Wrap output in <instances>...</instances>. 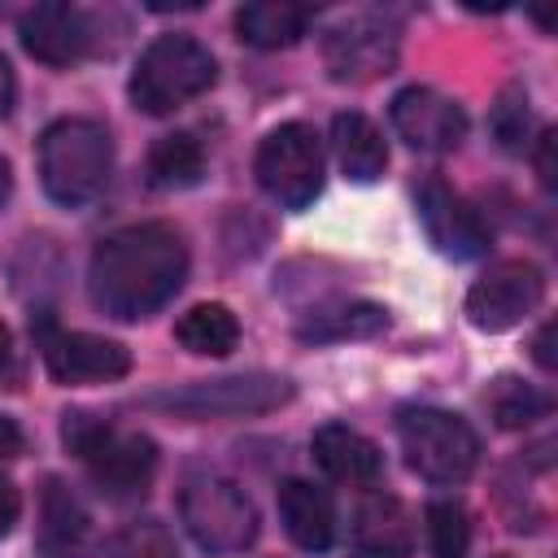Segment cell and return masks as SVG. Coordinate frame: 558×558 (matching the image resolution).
Instances as JSON below:
<instances>
[{
    "instance_id": "cell-27",
    "label": "cell",
    "mask_w": 558,
    "mask_h": 558,
    "mask_svg": "<svg viewBox=\"0 0 558 558\" xmlns=\"http://www.w3.org/2000/svg\"><path fill=\"white\" fill-rule=\"evenodd\" d=\"M493 135L506 153H523V144H527V96L519 87L501 92V100L493 105Z\"/></svg>"
},
{
    "instance_id": "cell-32",
    "label": "cell",
    "mask_w": 558,
    "mask_h": 558,
    "mask_svg": "<svg viewBox=\"0 0 558 558\" xmlns=\"http://www.w3.org/2000/svg\"><path fill=\"white\" fill-rule=\"evenodd\" d=\"M549 340H554V323H545V327H541L536 349H532V353H536V362H541L545 371H554V349H549Z\"/></svg>"
},
{
    "instance_id": "cell-25",
    "label": "cell",
    "mask_w": 558,
    "mask_h": 558,
    "mask_svg": "<svg viewBox=\"0 0 558 558\" xmlns=\"http://www.w3.org/2000/svg\"><path fill=\"white\" fill-rule=\"evenodd\" d=\"M109 558H179V545L161 519H131L113 532Z\"/></svg>"
},
{
    "instance_id": "cell-34",
    "label": "cell",
    "mask_w": 558,
    "mask_h": 558,
    "mask_svg": "<svg viewBox=\"0 0 558 558\" xmlns=\"http://www.w3.org/2000/svg\"><path fill=\"white\" fill-rule=\"evenodd\" d=\"M4 196H9V166H4V157H0V205H4Z\"/></svg>"
},
{
    "instance_id": "cell-17",
    "label": "cell",
    "mask_w": 558,
    "mask_h": 558,
    "mask_svg": "<svg viewBox=\"0 0 558 558\" xmlns=\"http://www.w3.org/2000/svg\"><path fill=\"white\" fill-rule=\"evenodd\" d=\"M279 519H283V532L310 554H323L336 541V506H331L327 488H318L310 480L279 484Z\"/></svg>"
},
{
    "instance_id": "cell-15",
    "label": "cell",
    "mask_w": 558,
    "mask_h": 558,
    "mask_svg": "<svg viewBox=\"0 0 558 558\" xmlns=\"http://www.w3.org/2000/svg\"><path fill=\"white\" fill-rule=\"evenodd\" d=\"M35 549L44 558H87V549H92V514L61 480H48L39 493Z\"/></svg>"
},
{
    "instance_id": "cell-4",
    "label": "cell",
    "mask_w": 558,
    "mask_h": 558,
    "mask_svg": "<svg viewBox=\"0 0 558 558\" xmlns=\"http://www.w3.org/2000/svg\"><path fill=\"white\" fill-rule=\"evenodd\" d=\"M65 445L83 458L92 484L109 497H135L148 488L153 471H157V445L140 432H118L83 410L65 414V427H61Z\"/></svg>"
},
{
    "instance_id": "cell-35",
    "label": "cell",
    "mask_w": 558,
    "mask_h": 558,
    "mask_svg": "<svg viewBox=\"0 0 558 558\" xmlns=\"http://www.w3.org/2000/svg\"><path fill=\"white\" fill-rule=\"evenodd\" d=\"M493 558H506V554H493Z\"/></svg>"
},
{
    "instance_id": "cell-12",
    "label": "cell",
    "mask_w": 558,
    "mask_h": 558,
    "mask_svg": "<svg viewBox=\"0 0 558 558\" xmlns=\"http://www.w3.org/2000/svg\"><path fill=\"white\" fill-rule=\"evenodd\" d=\"M323 57L336 83H371L397 61V31L375 17H349L327 35Z\"/></svg>"
},
{
    "instance_id": "cell-24",
    "label": "cell",
    "mask_w": 558,
    "mask_h": 558,
    "mask_svg": "<svg viewBox=\"0 0 558 558\" xmlns=\"http://www.w3.org/2000/svg\"><path fill=\"white\" fill-rule=\"evenodd\" d=\"M549 405H554L549 392H541V388H532L527 379H514V375H501L488 392V410L501 427H527V423L545 418Z\"/></svg>"
},
{
    "instance_id": "cell-14",
    "label": "cell",
    "mask_w": 558,
    "mask_h": 558,
    "mask_svg": "<svg viewBox=\"0 0 558 558\" xmlns=\"http://www.w3.org/2000/svg\"><path fill=\"white\" fill-rule=\"evenodd\" d=\"M22 48L44 65H70L92 48V22L78 4H35L17 22Z\"/></svg>"
},
{
    "instance_id": "cell-11",
    "label": "cell",
    "mask_w": 558,
    "mask_h": 558,
    "mask_svg": "<svg viewBox=\"0 0 558 558\" xmlns=\"http://www.w3.org/2000/svg\"><path fill=\"white\" fill-rule=\"evenodd\" d=\"M392 126L418 153H453L466 140V113L436 87H401L392 96Z\"/></svg>"
},
{
    "instance_id": "cell-13",
    "label": "cell",
    "mask_w": 558,
    "mask_h": 558,
    "mask_svg": "<svg viewBox=\"0 0 558 558\" xmlns=\"http://www.w3.org/2000/svg\"><path fill=\"white\" fill-rule=\"evenodd\" d=\"M44 362L57 384H109L131 371V353L118 340L92 331H57L44 340Z\"/></svg>"
},
{
    "instance_id": "cell-6",
    "label": "cell",
    "mask_w": 558,
    "mask_h": 558,
    "mask_svg": "<svg viewBox=\"0 0 558 558\" xmlns=\"http://www.w3.org/2000/svg\"><path fill=\"white\" fill-rule=\"evenodd\" d=\"M292 384L283 375H222V379H196L183 388L148 392L140 405L174 414V418H240V414H266L292 401Z\"/></svg>"
},
{
    "instance_id": "cell-21",
    "label": "cell",
    "mask_w": 558,
    "mask_h": 558,
    "mask_svg": "<svg viewBox=\"0 0 558 558\" xmlns=\"http://www.w3.org/2000/svg\"><path fill=\"white\" fill-rule=\"evenodd\" d=\"M174 336L183 349L192 353H205V357H227L240 340V323L235 314L222 305V301H205V305H192L179 323H174Z\"/></svg>"
},
{
    "instance_id": "cell-19",
    "label": "cell",
    "mask_w": 558,
    "mask_h": 558,
    "mask_svg": "<svg viewBox=\"0 0 558 558\" xmlns=\"http://www.w3.org/2000/svg\"><path fill=\"white\" fill-rule=\"evenodd\" d=\"M336 161L353 183H375L388 170V144L366 113H336L331 118Z\"/></svg>"
},
{
    "instance_id": "cell-10",
    "label": "cell",
    "mask_w": 558,
    "mask_h": 558,
    "mask_svg": "<svg viewBox=\"0 0 558 558\" xmlns=\"http://www.w3.org/2000/svg\"><path fill=\"white\" fill-rule=\"evenodd\" d=\"M414 205H418V218H423L427 240H432L445 257L471 262V257H484V253H488V244H493L488 222H484L480 209H475L466 196H458L449 183L427 179V183L418 187Z\"/></svg>"
},
{
    "instance_id": "cell-20",
    "label": "cell",
    "mask_w": 558,
    "mask_h": 558,
    "mask_svg": "<svg viewBox=\"0 0 558 558\" xmlns=\"http://www.w3.org/2000/svg\"><path fill=\"white\" fill-rule=\"evenodd\" d=\"M305 26H310V9L288 0H253L235 13L240 39L253 48H288L305 35Z\"/></svg>"
},
{
    "instance_id": "cell-2",
    "label": "cell",
    "mask_w": 558,
    "mask_h": 558,
    "mask_svg": "<svg viewBox=\"0 0 558 558\" xmlns=\"http://www.w3.org/2000/svg\"><path fill=\"white\" fill-rule=\"evenodd\" d=\"M113 170V140L96 118H57L39 135V179L44 192L65 205H92Z\"/></svg>"
},
{
    "instance_id": "cell-8",
    "label": "cell",
    "mask_w": 558,
    "mask_h": 558,
    "mask_svg": "<svg viewBox=\"0 0 558 558\" xmlns=\"http://www.w3.org/2000/svg\"><path fill=\"white\" fill-rule=\"evenodd\" d=\"M257 183L283 209H305L323 187V148L318 135L301 122L275 126L257 148Z\"/></svg>"
},
{
    "instance_id": "cell-7",
    "label": "cell",
    "mask_w": 558,
    "mask_h": 558,
    "mask_svg": "<svg viewBox=\"0 0 558 558\" xmlns=\"http://www.w3.org/2000/svg\"><path fill=\"white\" fill-rule=\"evenodd\" d=\"M179 519L209 554H240L257 541V506L227 475L187 480L179 493Z\"/></svg>"
},
{
    "instance_id": "cell-30",
    "label": "cell",
    "mask_w": 558,
    "mask_h": 558,
    "mask_svg": "<svg viewBox=\"0 0 558 558\" xmlns=\"http://www.w3.org/2000/svg\"><path fill=\"white\" fill-rule=\"evenodd\" d=\"M13 100H17V78H13V65L0 57V118H9Z\"/></svg>"
},
{
    "instance_id": "cell-5",
    "label": "cell",
    "mask_w": 558,
    "mask_h": 558,
    "mask_svg": "<svg viewBox=\"0 0 558 558\" xmlns=\"http://www.w3.org/2000/svg\"><path fill=\"white\" fill-rule=\"evenodd\" d=\"M397 440L410 471L423 475L427 484H462L480 462V436L462 414L449 410H432V405L405 410L397 418Z\"/></svg>"
},
{
    "instance_id": "cell-9",
    "label": "cell",
    "mask_w": 558,
    "mask_h": 558,
    "mask_svg": "<svg viewBox=\"0 0 558 558\" xmlns=\"http://www.w3.org/2000/svg\"><path fill=\"white\" fill-rule=\"evenodd\" d=\"M545 301V275L541 266L510 257V262H493L466 292V318L480 331H510L519 327L527 314H536V305Z\"/></svg>"
},
{
    "instance_id": "cell-18",
    "label": "cell",
    "mask_w": 558,
    "mask_h": 558,
    "mask_svg": "<svg viewBox=\"0 0 558 558\" xmlns=\"http://www.w3.org/2000/svg\"><path fill=\"white\" fill-rule=\"evenodd\" d=\"M353 558H410V519L397 497L375 493L353 514Z\"/></svg>"
},
{
    "instance_id": "cell-16",
    "label": "cell",
    "mask_w": 558,
    "mask_h": 558,
    "mask_svg": "<svg viewBox=\"0 0 558 558\" xmlns=\"http://www.w3.org/2000/svg\"><path fill=\"white\" fill-rule=\"evenodd\" d=\"M314 462L336 480V484H375L384 471L379 445L362 436L349 423H327L314 432Z\"/></svg>"
},
{
    "instance_id": "cell-23",
    "label": "cell",
    "mask_w": 558,
    "mask_h": 558,
    "mask_svg": "<svg viewBox=\"0 0 558 558\" xmlns=\"http://www.w3.org/2000/svg\"><path fill=\"white\" fill-rule=\"evenodd\" d=\"M384 323H388V314H384L379 305L357 301V305H336V310L310 314V318L296 327V336H301V340H349V336H375Z\"/></svg>"
},
{
    "instance_id": "cell-1",
    "label": "cell",
    "mask_w": 558,
    "mask_h": 558,
    "mask_svg": "<svg viewBox=\"0 0 558 558\" xmlns=\"http://www.w3.org/2000/svg\"><path fill=\"white\" fill-rule=\"evenodd\" d=\"M187 279V244L170 222H131L105 235L87 262V292L92 301L122 318L157 314Z\"/></svg>"
},
{
    "instance_id": "cell-28",
    "label": "cell",
    "mask_w": 558,
    "mask_h": 558,
    "mask_svg": "<svg viewBox=\"0 0 558 558\" xmlns=\"http://www.w3.org/2000/svg\"><path fill=\"white\" fill-rule=\"evenodd\" d=\"M17 510H22V497H17V488L0 475V541L13 532V523H17Z\"/></svg>"
},
{
    "instance_id": "cell-33",
    "label": "cell",
    "mask_w": 558,
    "mask_h": 558,
    "mask_svg": "<svg viewBox=\"0 0 558 558\" xmlns=\"http://www.w3.org/2000/svg\"><path fill=\"white\" fill-rule=\"evenodd\" d=\"M4 362H9V327L0 323V366H4Z\"/></svg>"
},
{
    "instance_id": "cell-3",
    "label": "cell",
    "mask_w": 558,
    "mask_h": 558,
    "mask_svg": "<svg viewBox=\"0 0 558 558\" xmlns=\"http://www.w3.org/2000/svg\"><path fill=\"white\" fill-rule=\"evenodd\" d=\"M218 78V61L214 52L192 39V35H161L153 39L135 70H131V100L135 109L161 118V113H174L179 105L205 96Z\"/></svg>"
},
{
    "instance_id": "cell-29",
    "label": "cell",
    "mask_w": 558,
    "mask_h": 558,
    "mask_svg": "<svg viewBox=\"0 0 558 558\" xmlns=\"http://www.w3.org/2000/svg\"><path fill=\"white\" fill-rule=\"evenodd\" d=\"M554 140H558V135H554V131H545V135H541V144H536V174H541V183H545V187H554V183H558V174H554Z\"/></svg>"
},
{
    "instance_id": "cell-22",
    "label": "cell",
    "mask_w": 558,
    "mask_h": 558,
    "mask_svg": "<svg viewBox=\"0 0 558 558\" xmlns=\"http://www.w3.org/2000/svg\"><path fill=\"white\" fill-rule=\"evenodd\" d=\"M205 170V153L201 144L187 135V131H174V135H161L148 153V183L161 187V192H179V187H192Z\"/></svg>"
},
{
    "instance_id": "cell-31",
    "label": "cell",
    "mask_w": 558,
    "mask_h": 558,
    "mask_svg": "<svg viewBox=\"0 0 558 558\" xmlns=\"http://www.w3.org/2000/svg\"><path fill=\"white\" fill-rule=\"evenodd\" d=\"M13 453H22V432L13 418L0 414V458H13Z\"/></svg>"
},
{
    "instance_id": "cell-26",
    "label": "cell",
    "mask_w": 558,
    "mask_h": 558,
    "mask_svg": "<svg viewBox=\"0 0 558 558\" xmlns=\"http://www.w3.org/2000/svg\"><path fill=\"white\" fill-rule=\"evenodd\" d=\"M427 545L436 558H466L471 523L458 501H432L427 506Z\"/></svg>"
}]
</instances>
